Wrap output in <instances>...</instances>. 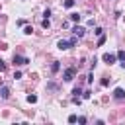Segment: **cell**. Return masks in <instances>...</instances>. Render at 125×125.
<instances>
[{
    "label": "cell",
    "mask_w": 125,
    "mask_h": 125,
    "mask_svg": "<svg viewBox=\"0 0 125 125\" xmlns=\"http://www.w3.org/2000/svg\"><path fill=\"white\" fill-rule=\"evenodd\" d=\"M113 98H115L117 102L125 100V90H123V88H115V90H113Z\"/></svg>",
    "instance_id": "277c9868"
},
{
    "label": "cell",
    "mask_w": 125,
    "mask_h": 125,
    "mask_svg": "<svg viewBox=\"0 0 125 125\" xmlns=\"http://www.w3.org/2000/svg\"><path fill=\"white\" fill-rule=\"evenodd\" d=\"M4 70H6V62L0 59V72H4Z\"/></svg>",
    "instance_id": "44dd1931"
},
{
    "label": "cell",
    "mask_w": 125,
    "mask_h": 125,
    "mask_svg": "<svg viewBox=\"0 0 125 125\" xmlns=\"http://www.w3.org/2000/svg\"><path fill=\"white\" fill-rule=\"evenodd\" d=\"M41 25H43L45 29H49V27H51V21H49V18H45V20L41 21Z\"/></svg>",
    "instance_id": "30bf717a"
},
{
    "label": "cell",
    "mask_w": 125,
    "mask_h": 125,
    "mask_svg": "<svg viewBox=\"0 0 125 125\" xmlns=\"http://www.w3.org/2000/svg\"><path fill=\"white\" fill-rule=\"evenodd\" d=\"M0 98L2 100H8L10 98V88L8 86H0Z\"/></svg>",
    "instance_id": "8992f818"
},
{
    "label": "cell",
    "mask_w": 125,
    "mask_h": 125,
    "mask_svg": "<svg viewBox=\"0 0 125 125\" xmlns=\"http://www.w3.org/2000/svg\"><path fill=\"white\" fill-rule=\"evenodd\" d=\"M47 88H49V90H57V88H59V86H57V84H55V82H49V84H47Z\"/></svg>",
    "instance_id": "2e32d148"
},
{
    "label": "cell",
    "mask_w": 125,
    "mask_h": 125,
    "mask_svg": "<svg viewBox=\"0 0 125 125\" xmlns=\"http://www.w3.org/2000/svg\"><path fill=\"white\" fill-rule=\"evenodd\" d=\"M29 59L23 57V55H14V64H27Z\"/></svg>",
    "instance_id": "7a4b0ae2"
},
{
    "label": "cell",
    "mask_w": 125,
    "mask_h": 125,
    "mask_svg": "<svg viewBox=\"0 0 125 125\" xmlns=\"http://www.w3.org/2000/svg\"><path fill=\"white\" fill-rule=\"evenodd\" d=\"M76 121H78L76 115H68V123H76Z\"/></svg>",
    "instance_id": "e0dca14e"
},
{
    "label": "cell",
    "mask_w": 125,
    "mask_h": 125,
    "mask_svg": "<svg viewBox=\"0 0 125 125\" xmlns=\"http://www.w3.org/2000/svg\"><path fill=\"white\" fill-rule=\"evenodd\" d=\"M105 43V35H100V39H98V45H104Z\"/></svg>",
    "instance_id": "ffe728a7"
},
{
    "label": "cell",
    "mask_w": 125,
    "mask_h": 125,
    "mask_svg": "<svg viewBox=\"0 0 125 125\" xmlns=\"http://www.w3.org/2000/svg\"><path fill=\"white\" fill-rule=\"evenodd\" d=\"M27 102H29V104H35V102H37V96H35V94H29V96H27Z\"/></svg>",
    "instance_id": "8fae6325"
},
{
    "label": "cell",
    "mask_w": 125,
    "mask_h": 125,
    "mask_svg": "<svg viewBox=\"0 0 125 125\" xmlns=\"http://www.w3.org/2000/svg\"><path fill=\"white\" fill-rule=\"evenodd\" d=\"M72 94H74V96H72V98H80V94H82V88H80V86H76V88H74V92H72Z\"/></svg>",
    "instance_id": "9c48e42d"
},
{
    "label": "cell",
    "mask_w": 125,
    "mask_h": 125,
    "mask_svg": "<svg viewBox=\"0 0 125 125\" xmlns=\"http://www.w3.org/2000/svg\"><path fill=\"white\" fill-rule=\"evenodd\" d=\"M90 94H92V92H90V90H86V92L82 94V98H84V100H88V98H90Z\"/></svg>",
    "instance_id": "603a6c76"
},
{
    "label": "cell",
    "mask_w": 125,
    "mask_h": 125,
    "mask_svg": "<svg viewBox=\"0 0 125 125\" xmlns=\"http://www.w3.org/2000/svg\"><path fill=\"white\" fill-rule=\"evenodd\" d=\"M59 68H61V64H59V61H55V62L51 64V72L55 74V72H59Z\"/></svg>",
    "instance_id": "ba28073f"
},
{
    "label": "cell",
    "mask_w": 125,
    "mask_h": 125,
    "mask_svg": "<svg viewBox=\"0 0 125 125\" xmlns=\"http://www.w3.org/2000/svg\"><path fill=\"white\" fill-rule=\"evenodd\" d=\"M94 33L100 37V35H104V29H102V27H96V31H94Z\"/></svg>",
    "instance_id": "ac0fdd59"
},
{
    "label": "cell",
    "mask_w": 125,
    "mask_h": 125,
    "mask_svg": "<svg viewBox=\"0 0 125 125\" xmlns=\"http://www.w3.org/2000/svg\"><path fill=\"white\" fill-rule=\"evenodd\" d=\"M117 59H119L121 62H125V51H119V53H117Z\"/></svg>",
    "instance_id": "4fadbf2b"
},
{
    "label": "cell",
    "mask_w": 125,
    "mask_h": 125,
    "mask_svg": "<svg viewBox=\"0 0 125 125\" xmlns=\"http://www.w3.org/2000/svg\"><path fill=\"white\" fill-rule=\"evenodd\" d=\"M74 74H76V68H74V66H68V68L62 72V80H64V82H72Z\"/></svg>",
    "instance_id": "6da1fadb"
},
{
    "label": "cell",
    "mask_w": 125,
    "mask_h": 125,
    "mask_svg": "<svg viewBox=\"0 0 125 125\" xmlns=\"http://www.w3.org/2000/svg\"><path fill=\"white\" fill-rule=\"evenodd\" d=\"M72 33H74L76 37H82V35L86 33V29H84L82 25H74V27H72Z\"/></svg>",
    "instance_id": "5b68a950"
},
{
    "label": "cell",
    "mask_w": 125,
    "mask_h": 125,
    "mask_svg": "<svg viewBox=\"0 0 125 125\" xmlns=\"http://www.w3.org/2000/svg\"><path fill=\"white\" fill-rule=\"evenodd\" d=\"M76 41H78V37H76V35H74V37H72V39H70V41H68V43H70V47H74V45H76Z\"/></svg>",
    "instance_id": "d6986e66"
},
{
    "label": "cell",
    "mask_w": 125,
    "mask_h": 125,
    "mask_svg": "<svg viewBox=\"0 0 125 125\" xmlns=\"http://www.w3.org/2000/svg\"><path fill=\"white\" fill-rule=\"evenodd\" d=\"M70 21H80V14H70Z\"/></svg>",
    "instance_id": "7c38bea8"
},
{
    "label": "cell",
    "mask_w": 125,
    "mask_h": 125,
    "mask_svg": "<svg viewBox=\"0 0 125 125\" xmlns=\"http://www.w3.org/2000/svg\"><path fill=\"white\" fill-rule=\"evenodd\" d=\"M31 31H33V27H31V25H25V27H23V33H25V35H29Z\"/></svg>",
    "instance_id": "5bb4252c"
},
{
    "label": "cell",
    "mask_w": 125,
    "mask_h": 125,
    "mask_svg": "<svg viewBox=\"0 0 125 125\" xmlns=\"http://www.w3.org/2000/svg\"><path fill=\"white\" fill-rule=\"evenodd\" d=\"M14 78H16V80H20V78H21V72H20V70H16V72H14Z\"/></svg>",
    "instance_id": "7402d4cb"
},
{
    "label": "cell",
    "mask_w": 125,
    "mask_h": 125,
    "mask_svg": "<svg viewBox=\"0 0 125 125\" xmlns=\"http://www.w3.org/2000/svg\"><path fill=\"white\" fill-rule=\"evenodd\" d=\"M102 59H104V62H107V64H113V62L117 61V55H113V53H105Z\"/></svg>",
    "instance_id": "3957f363"
},
{
    "label": "cell",
    "mask_w": 125,
    "mask_h": 125,
    "mask_svg": "<svg viewBox=\"0 0 125 125\" xmlns=\"http://www.w3.org/2000/svg\"><path fill=\"white\" fill-rule=\"evenodd\" d=\"M57 47H59L61 51H66V49H70V43H68L66 39H61V41L57 43Z\"/></svg>",
    "instance_id": "52a82bcc"
},
{
    "label": "cell",
    "mask_w": 125,
    "mask_h": 125,
    "mask_svg": "<svg viewBox=\"0 0 125 125\" xmlns=\"http://www.w3.org/2000/svg\"><path fill=\"white\" fill-rule=\"evenodd\" d=\"M74 6V0H64V8H72Z\"/></svg>",
    "instance_id": "9a60e30c"
}]
</instances>
